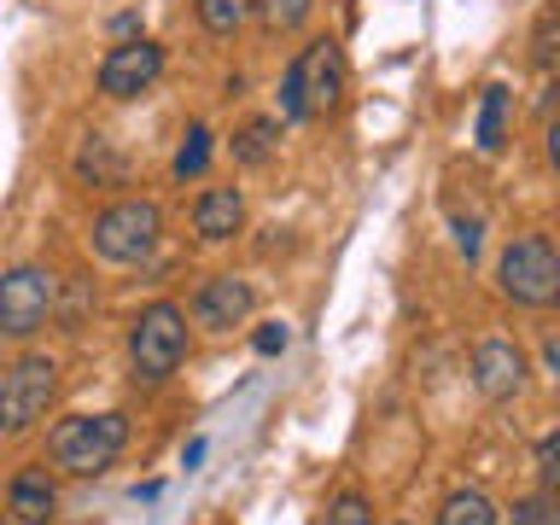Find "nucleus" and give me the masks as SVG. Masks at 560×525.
<instances>
[{
  "instance_id": "17",
  "label": "nucleus",
  "mask_w": 560,
  "mask_h": 525,
  "mask_svg": "<svg viewBox=\"0 0 560 525\" xmlns=\"http://www.w3.org/2000/svg\"><path fill=\"white\" fill-rule=\"evenodd\" d=\"M310 12H315V0H257V18H262V30H269V35L298 30Z\"/></svg>"
},
{
  "instance_id": "21",
  "label": "nucleus",
  "mask_w": 560,
  "mask_h": 525,
  "mask_svg": "<svg viewBox=\"0 0 560 525\" xmlns=\"http://www.w3.org/2000/svg\"><path fill=\"white\" fill-rule=\"evenodd\" d=\"M532 59L537 65H560V7H549L537 18V35H532Z\"/></svg>"
},
{
  "instance_id": "9",
  "label": "nucleus",
  "mask_w": 560,
  "mask_h": 525,
  "mask_svg": "<svg viewBox=\"0 0 560 525\" xmlns=\"http://www.w3.org/2000/svg\"><path fill=\"white\" fill-rule=\"evenodd\" d=\"M252 310H257V292H252V280H240V275H210L199 292H192V322H199L205 332H234L252 322Z\"/></svg>"
},
{
  "instance_id": "18",
  "label": "nucleus",
  "mask_w": 560,
  "mask_h": 525,
  "mask_svg": "<svg viewBox=\"0 0 560 525\" xmlns=\"http://www.w3.org/2000/svg\"><path fill=\"white\" fill-rule=\"evenodd\" d=\"M77 170L88 175V182H117V175H122V158L112 152V140H88V147H82V158H77Z\"/></svg>"
},
{
  "instance_id": "27",
  "label": "nucleus",
  "mask_w": 560,
  "mask_h": 525,
  "mask_svg": "<svg viewBox=\"0 0 560 525\" xmlns=\"http://www.w3.org/2000/svg\"><path fill=\"white\" fill-rule=\"evenodd\" d=\"M0 339H7V332H0Z\"/></svg>"
},
{
  "instance_id": "24",
  "label": "nucleus",
  "mask_w": 560,
  "mask_h": 525,
  "mask_svg": "<svg viewBox=\"0 0 560 525\" xmlns=\"http://www.w3.org/2000/svg\"><path fill=\"white\" fill-rule=\"evenodd\" d=\"M257 350H262V357H275V350H287V327H280V322H275V327H262V332H257Z\"/></svg>"
},
{
  "instance_id": "22",
  "label": "nucleus",
  "mask_w": 560,
  "mask_h": 525,
  "mask_svg": "<svg viewBox=\"0 0 560 525\" xmlns=\"http://www.w3.org/2000/svg\"><path fill=\"white\" fill-rule=\"evenodd\" d=\"M508 525H560V497H525V502H514V514H508Z\"/></svg>"
},
{
  "instance_id": "1",
  "label": "nucleus",
  "mask_w": 560,
  "mask_h": 525,
  "mask_svg": "<svg viewBox=\"0 0 560 525\" xmlns=\"http://www.w3.org/2000/svg\"><path fill=\"white\" fill-rule=\"evenodd\" d=\"M129 450V415H65L47 438V462L77 479H94Z\"/></svg>"
},
{
  "instance_id": "13",
  "label": "nucleus",
  "mask_w": 560,
  "mask_h": 525,
  "mask_svg": "<svg viewBox=\"0 0 560 525\" xmlns=\"http://www.w3.org/2000/svg\"><path fill=\"white\" fill-rule=\"evenodd\" d=\"M438 525H502V514L485 490H450L438 502Z\"/></svg>"
},
{
  "instance_id": "10",
  "label": "nucleus",
  "mask_w": 560,
  "mask_h": 525,
  "mask_svg": "<svg viewBox=\"0 0 560 525\" xmlns=\"http://www.w3.org/2000/svg\"><path fill=\"white\" fill-rule=\"evenodd\" d=\"M472 385H479V397H490V402L520 397L525 392L520 345H508V339H479V345H472Z\"/></svg>"
},
{
  "instance_id": "11",
  "label": "nucleus",
  "mask_w": 560,
  "mask_h": 525,
  "mask_svg": "<svg viewBox=\"0 0 560 525\" xmlns=\"http://www.w3.org/2000/svg\"><path fill=\"white\" fill-rule=\"evenodd\" d=\"M7 514L18 525H47L52 514H59V485H52L47 467H24L7 485Z\"/></svg>"
},
{
  "instance_id": "4",
  "label": "nucleus",
  "mask_w": 560,
  "mask_h": 525,
  "mask_svg": "<svg viewBox=\"0 0 560 525\" xmlns=\"http://www.w3.org/2000/svg\"><path fill=\"white\" fill-rule=\"evenodd\" d=\"M129 362H135V380L147 385H164L175 368L187 362V310L170 304V298H158L135 315L129 327Z\"/></svg>"
},
{
  "instance_id": "16",
  "label": "nucleus",
  "mask_w": 560,
  "mask_h": 525,
  "mask_svg": "<svg viewBox=\"0 0 560 525\" xmlns=\"http://www.w3.org/2000/svg\"><path fill=\"white\" fill-rule=\"evenodd\" d=\"M252 12H257V0H199V24L210 35H234Z\"/></svg>"
},
{
  "instance_id": "25",
  "label": "nucleus",
  "mask_w": 560,
  "mask_h": 525,
  "mask_svg": "<svg viewBox=\"0 0 560 525\" xmlns=\"http://www.w3.org/2000/svg\"><path fill=\"white\" fill-rule=\"evenodd\" d=\"M549 164H555V170H560V117H555V122H549Z\"/></svg>"
},
{
  "instance_id": "8",
  "label": "nucleus",
  "mask_w": 560,
  "mask_h": 525,
  "mask_svg": "<svg viewBox=\"0 0 560 525\" xmlns=\"http://www.w3.org/2000/svg\"><path fill=\"white\" fill-rule=\"evenodd\" d=\"M158 77H164V47L147 42V35L117 42L100 59V94H112V100H140Z\"/></svg>"
},
{
  "instance_id": "12",
  "label": "nucleus",
  "mask_w": 560,
  "mask_h": 525,
  "mask_svg": "<svg viewBox=\"0 0 560 525\" xmlns=\"http://www.w3.org/2000/svg\"><path fill=\"white\" fill-rule=\"evenodd\" d=\"M240 222H245L240 187H205L199 199H192V234L199 240H234Z\"/></svg>"
},
{
  "instance_id": "5",
  "label": "nucleus",
  "mask_w": 560,
  "mask_h": 525,
  "mask_svg": "<svg viewBox=\"0 0 560 525\" xmlns=\"http://www.w3.org/2000/svg\"><path fill=\"white\" fill-rule=\"evenodd\" d=\"M59 397V362L30 350L0 374V438H24L35 420L47 415V402Z\"/></svg>"
},
{
  "instance_id": "2",
  "label": "nucleus",
  "mask_w": 560,
  "mask_h": 525,
  "mask_svg": "<svg viewBox=\"0 0 560 525\" xmlns=\"http://www.w3.org/2000/svg\"><path fill=\"white\" fill-rule=\"evenodd\" d=\"M345 47L339 42H310L298 59L287 65V82H280V105H287V117L292 122H315V117H327L332 105H339L345 94Z\"/></svg>"
},
{
  "instance_id": "15",
  "label": "nucleus",
  "mask_w": 560,
  "mask_h": 525,
  "mask_svg": "<svg viewBox=\"0 0 560 525\" xmlns=\"http://www.w3.org/2000/svg\"><path fill=\"white\" fill-rule=\"evenodd\" d=\"M275 135H280L275 117H252V122L234 135V164H262V158L275 152Z\"/></svg>"
},
{
  "instance_id": "20",
  "label": "nucleus",
  "mask_w": 560,
  "mask_h": 525,
  "mask_svg": "<svg viewBox=\"0 0 560 525\" xmlns=\"http://www.w3.org/2000/svg\"><path fill=\"white\" fill-rule=\"evenodd\" d=\"M205 158H210V129H205V122H192L187 140H182V152H175V175H182V182H187V175H199Z\"/></svg>"
},
{
  "instance_id": "14",
  "label": "nucleus",
  "mask_w": 560,
  "mask_h": 525,
  "mask_svg": "<svg viewBox=\"0 0 560 525\" xmlns=\"http://www.w3.org/2000/svg\"><path fill=\"white\" fill-rule=\"evenodd\" d=\"M508 140V88H485L479 105V152H502Z\"/></svg>"
},
{
  "instance_id": "7",
  "label": "nucleus",
  "mask_w": 560,
  "mask_h": 525,
  "mask_svg": "<svg viewBox=\"0 0 560 525\" xmlns=\"http://www.w3.org/2000/svg\"><path fill=\"white\" fill-rule=\"evenodd\" d=\"M52 304H59V275L42 269V262H18V269L0 275V332L7 339L42 332Z\"/></svg>"
},
{
  "instance_id": "26",
  "label": "nucleus",
  "mask_w": 560,
  "mask_h": 525,
  "mask_svg": "<svg viewBox=\"0 0 560 525\" xmlns=\"http://www.w3.org/2000/svg\"><path fill=\"white\" fill-rule=\"evenodd\" d=\"M397 525H409V520H397Z\"/></svg>"
},
{
  "instance_id": "23",
  "label": "nucleus",
  "mask_w": 560,
  "mask_h": 525,
  "mask_svg": "<svg viewBox=\"0 0 560 525\" xmlns=\"http://www.w3.org/2000/svg\"><path fill=\"white\" fill-rule=\"evenodd\" d=\"M537 479L549 497H560V427L537 438Z\"/></svg>"
},
{
  "instance_id": "3",
  "label": "nucleus",
  "mask_w": 560,
  "mask_h": 525,
  "mask_svg": "<svg viewBox=\"0 0 560 525\" xmlns=\"http://www.w3.org/2000/svg\"><path fill=\"white\" fill-rule=\"evenodd\" d=\"M502 298L520 310H555L560 304V252L549 234H520L508 240V252L497 262Z\"/></svg>"
},
{
  "instance_id": "6",
  "label": "nucleus",
  "mask_w": 560,
  "mask_h": 525,
  "mask_svg": "<svg viewBox=\"0 0 560 525\" xmlns=\"http://www.w3.org/2000/svg\"><path fill=\"white\" fill-rule=\"evenodd\" d=\"M164 240V210L152 199H117L94 217V252L105 262H147Z\"/></svg>"
},
{
  "instance_id": "19",
  "label": "nucleus",
  "mask_w": 560,
  "mask_h": 525,
  "mask_svg": "<svg viewBox=\"0 0 560 525\" xmlns=\"http://www.w3.org/2000/svg\"><path fill=\"white\" fill-rule=\"evenodd\" d=\"M322 525H374V508H368L362 490H339V497L327 502V520Z\"/></svg>"
}]
</instances>
